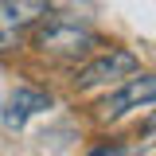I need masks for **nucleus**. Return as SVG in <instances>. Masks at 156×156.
<instances>
[{
    "label": "nucleus",
    "instance_id": "obj_1",
    "mask_svg": "<svg viewBox=\"0 0 156 156\" xmlns=\"http://www.w3.org/2000/svg\"><path fill=\"white\" fill-rule=\"evenodd\" d=\"M90 47H94V31L82 27L78 20L55 16L35 31V51L47 55V58H78V55H86Z\"/></svg>",
    "mask_w": 156,
    "mask_h": 156
},
{
    "label": "nucleus",
    "instance_id": "obj_2",
    "mask_svg": "<svg viewBox=\"0 0 156 156\" xmlns=\"http://www.w3.org/2000/svg\"><path fill=\"white\" fill-rule=\"evenodd\" d=\"M51 12L47 0H0V55L4 51H16L27 27L43 23Z\"/></svg>",
    "mask_w": 156,
    "mask_h": 156
},
{
    "label": "nucleus",
    "instance_id": "obj_3",
    "mask_svg": "<svg viewBox=\"0 0 156 156\" xmlns=\"http://www.w3.org/2000/svg\"><path fill=\"white\" fill-rule=\"evenodd\" d=\"M136 70H140V58H136L133 51H121V47H113L109 55H101V58H94V62H86V66L78 70L74 86H78V90H90V86L113 82V78H133Z\"/></svg>",
    "mask_w": 156,
    "mask_h": 156
},
{
    "label": "nucleus",
    "instance_id": "obj_4",
    "mask_svg": "<svg viewBox=\"0 0 156 156\" xmlns=\"http://www.w3.org/2000/svg\"><path fill=\"white\" fill-rule=\"evenodd\" d=\"M152 94H156V78L152 74H133L129 86H121L117 94L98 101V121H117V117L129 113V109H140V105L152 101Z\"/></svg>",
    "mask_w": 156,
    "mask_h": 156
},
{
    "label": "nucleus",
    "instance_id": "obj_5",
    "mask_svg": "<svg viewBox=\"0 0 156 156\" xmlns=\"http://www.w3.org/2000/svg\"><path fill=\"white\" fill-rule=\"evenodd\" d=\"M43 109H51V98L43 94V90H27V86H20L16 94L4 101V129L20 133V129L27 125V117H31V113H43Z\"/></svg>",
    "mask_w": 156,
    "mask_h": 156
}]
</instances>
